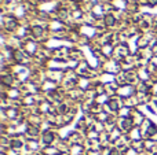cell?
I'll return each mask as SVG.
<instances>
[{
    "instance_id": "obj_1",
    "label": "cell",
    "mask_w": 157,
    "mask_h": 155,
    "mask_svg": "<svg viewBox=\"0 0 157 155\" xmlns=\"http://www.w3.org/2000/svg\"><path fill=\"white\" fill-rule=\"evenodd\" d=\"M105 23H106V26H113L114 25V16L110 15V14L105 15Z\"/></svg>"
},
{
    "instance_id": "obj_2",
    "label": "cell",
    "mask_w": 157,
    "mask_h": 155,
    "mask_svg": "<svg viewBox=\"0 0 157 155\" xmlns=\"http://www.w3.org/2000/svg\"><path fill=\"white\" fill-rule=\"evenodd\" d=\"M52 139H54L52 133H46V136L43 137V140H44L46 143H51V142H52Z\"/></svg>"
},
{
    "instance_id": "obj_3",
    "label": "cell",
    "mask_w": 157,
    "mask_h": 155,
    "mask_svg": "<svg viewBox=\"0 0 157 155\" xmlns=\"http://www.w3.org/2000/svg\"><path fill=\"white\" fill-rule=\"evenodd\" d=\"M150 4H157V0H149Z\"/></svg>"
}]
</instances>
